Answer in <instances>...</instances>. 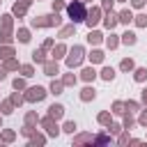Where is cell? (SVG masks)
<instances>
[{
  "instance_id": "obj_1",
  "label": "cell",
  "mask_w": 147,
  "mask_h": 147,
  "mask_svg": "<svg viewBox=\"0 0 147 147\" xmlns=\"http://www.w3.org/2000/svg\"><path fill=\"white\" fill-rule=\"evenodd\" d=\"M69 16H71V21H74V23H78V21H85V18H87L85 5H83V2H78V0H74V2L69 5Z\"/></svg>"
},
{
  "instance_id": "obj_2",
  "label": "cell",
  "mask_w": 147,
  "mask_h": 147,
  "mask_svg": "<svg viewBox=\"0 0 147 147\" xmlns=\"http://www.w3.org/2000/svg\"><path fill=\"white\" fill-rule=\"evenodd\" d=\"M80 60H83V48H80V46H74L71 53H69V57H67V64H69V67H78Z\"/></svg>"
},
{
  "instance_id": "obj_3",
  "label": "cell",
  "mask_w": 147,
  "mask_h": 147,
  "mask_svg": "<svg viewBox=\"0 0 147 147\" xmlns=\"http://www.w3.org/2000/svg\"><path fill=\"white\" fill-rule=\"evenodd\" d=\"M44 96H46V90H44V87H39V85H37V87H30V90H28V94H25V99H28V101H41Z\"/></svg>"
},
{
  "instance_id": "obj_4",
  "label": "cell",
  "mask_w": 147,
  "mask_h": 147,
  "mask_svg": "<svg viewBox=\"0 0 147 147\" xmlns=\"http://www.w3.org/2000/svg\"><path fill=\"white\" fill-rule=\"evenodd\" d=\"M60 23V18L57 16H39V18H34L32 21V25L37 28V25H57Z\"/></svg>"
},
{
  "instance_id": "obj_5",
  "label": "cell",
  "mask_w": 147,
  "mask_h": 147,
  "mask_svg": "<svg viewBox=\"0 0 147 147\" xmlns=\"http://www.w3.org/2000/svg\"><path fill=\"white\" fill-rule=\"evenodd\" d=\"M48 115H51V117H53V119H60V117H62V115H64V108H62V106H60V103H53V106H51V108H48Z\"/></svg>"
},
{
  "instance_id": "obj_6",
  "label": "cell",
  "mask_w": 147,
  "mask_h": 147,
  "mask_svg": "<svg viewBox=\"0 0 147 147\" xmlns=\"http://www.w3.org/2000/svg\"><path fill=\"white\" fill-rule=\"evenodd\" d=\"M28 5H30V0H21V2H16V5H14V14H16V16H23L25 9H28Z\"/></svg>"
},
{
  "instance_id": "obj_7",
  "label": "cell",
  "mask_w": 147,
  "mask_h": 147,
  "mask_svg": "<svg viewBox=\"0 0 147 147\" xmlns=\"http://www.w3.org/2000/svg\"><path fill=\"white\" fill-rule=\"evenodd\" d=\"M44 126H46V131H48L51 136H57V126L53 124V117H51V115H48V117L44 119Z\"/></svg>"
},
{
  "instance_id": "obj_8",
  "label": "cell",
  "mask_w": 147,
  "mask_h": 147,
  "mask_svg": "<svg viewBox=\"0 0 147 147\" xmlns=\"http://www.w3.org/2000/svg\"><path fill=\"white\" fill-rule=\"evenodd\" d=\"M85 21H87V25H90V28H92V25H96V23H99V9H92V11L87 14V18H85Z\"/></svg>"
},
{
  "instance_id": "obj_9",
  "label": "cell",
  "mask_w": 147,
  "mask_h": 147,
  "mask_svg": "<svg viewBox=\"0 0 147 147\" xmlns=\"http://www.w3.org/2000/svg\"><path fill=\"white\" fill-rule=\"evenodd\" d=\"M44 71H46L48 76H55V74H57V64H55V62H46V64H44Z\"/></svg>"
},
{
  "instance_id": "obj_10",
  "label": "cell",
  "mask_w": 147,
  "mask_h": 147,
  "mask_svg": "<svg viewBox=\"0 0 147 147\" xmlns=\"http://www.w3.org/2000/svg\"><path fill=\"white\" fill-rule=\"evenodd\" d=\"M117 21H119V18H117V16H115V14H108V16H106V25H108V28H110V30H113V28H115V25H117Z\"/></svg>"
},
{
  "instance_id": "obj_11",
  "label": "cell",
  "mask_w": 147,
  "mask_h": 147,
  "mask_svg": "<svg viewBox=\"0 0 147 147\" xmlns=\"http://www.w3.org/2000/svg\"><path fill=\"white\" fill-rule=\"evenodd\" d=\"M80 96H83V101H90V99H94V90H92V87H85Z\"/></svg>"
},
{
  "instance_id": "obj_12",
  "label": "cell",
  "mask_w": 147,
  "mask_h": 147,
  "mask_svg": "<svg viewBox=\"0 0 147 147\" xmlns=\"http://www.w3.org/2000/svg\"><path fill=\"white\" fill-rule=\"evenodd\" d=\"M122 41L124 44H136V34L133 32H126V34H122Z\"/></svg>"
},
{
  "instance_id": "obj_13",
  "label": "cell",
  "mask_w": 147,
  "mask_h": 147,
  "mask_svg": "<svg viewBox=\"0 0 147 147\" xmlns=\"http://www.w3.org/2000/svg\"><path fill=\"white\" fill-rule=\"evenodd\" d=\"M90 60H92V62H101V60H103V53H101V51H92V53H90Z\"/></svg>"
},
{
  "instance_id": "obj_14",
  "label": "cell",
  "mask_w": 147,
  "mask_h": 147,
  "mask_svg": "<svg viewBox=\"0 0 147 147\" xmlns=\"http://www.w3.org/2000/svg\"><path fill=\"white\" fill-rule=\"evenodd\" d=\"M94 76H96L94 69H83V78H85V80H94Z\"/></svg>"
},
{
  "instance_id": "obj_15",
  "label": "cell",
  "mask_w": 147,
  "mask_h": 147,
  "mask_svg": "<svg viewBox=\"0 0 147 147\" xmlns=\"http://www.w3.org/2000/svg\"><path fill=\"white\" fill-rule=\"evenodd\" d=\"M101 76H103V80H113V76H115V71H113L110 67H106V69L101 71Z\"/></svg>"
},
{
  "instance_id": "obj_16",
  "label": "cell",
  "mask_w": 147,
  "mask_h": 147,
  "mask_svg": "<svg viewBox=\"0 0 147 147\" xmlns=\"http://www.w3.org/2000/svg\"><path fill=\"white\" fill-rule=\"evenodd\" d=\"M119 67H122V71H131L133 69V60H122Z\"/></svg>"
},
{
  "instance_id": "obj_17",
  "label": "cell",
  "mask_w": 147,
  "mask_h": 147,
  "mask_svg": "<svg viewBox=\"0 0 147 147\" xmlns=\"http://www.w3.org/2000/svg\"><path fill=\"white\" fill-rule=\"evenodd\" d=\"M87 39H90V44H99V41H101V34H99V32H90Z\"/></svg>"
},
{
  "instance_id": "obj_18",
  "label": "cell",
  "mask_w": 147,
  "mask_h": 147,
  "mask_svg": "<svg viewBox=\"0 0 147 147\" xmlns=\"http://www.w3.org/2000/svg\"><path fill=\"white\" fill-rule=\"evenodd\" d=\"M131 18H133V16H131V11H122V14H119V21H122V23H129Z\"/></svg>"
},
{
  "instance_id": "obj_19",
  "label": "cell",
  "mask_w": 147,
  "mask_h": 147,
  "mask_svg": "<svg viewBox=\"0 0 147 147\" xmlns=\"http://www.w3.org/2000/svg\"><path fill=\"white\" fill-rule=\"evenodd\" d=\"M147 78V69H138L136 71V80H145Z\"/></svg>"
},
{
  "instance_id": "obj_20",
  "label": "cell",
  "mask_w": 147,
  "mask_h": 147,
  "mask_svg": "<svg viewBox=\"0 0 147 147\" xmlns=\"http://www.w3.org/2000/svg\"><path fill=\"white\" fill-rule=\"evenodd\" d=\"M18 39H21V41L25 44V41L30 39V34H28V30H18Z\"/></svg>"
},
{
  "instance_id": "obj_21",
  "label": "cell",
  "mask_w": 147,
  "mask_h": 147,
  "mask_svg": "<svg viewBox=\"0 0 147 147\" xmlns=\"http://www.w3.org/2000/svg\"><path fill=\"white\" fill-rule=\"evenodd\" d=\"M32 57H34V62H44V51H34Z\"/></svg>"
},
{
  "instance_id": "obj_22",
  "label": "cell",
  "mask_w": 147,
  "mask_h": 147,
  "mask_svg": "<svg viewBox=\"0 0 147 147\" xmlns=\"http://www.w3.org/2000/svg\"><path fill=\"white\" fill-rule=\"evenodd\" d=\"M51 90H53V94H60V92H62V83H53Z\"/></svg>"
},
{
  "instance_id": "obj_23",
  "label": "cell",
  "mask_w": 147,
  "mask_h": 147,
  "mask_svg": "<svg viewBox=\"0 0 147 147\" xmlns=\"http://www.w3.org/2000/svg\"><path fill=\"white\" fill-rule=\"evenodd\" d=\"M99 122H101V124H110V117H108V113H101V115H99Z\"/></svg>"
},
{
  "instance_id": "obj_24",
  "label": "cell",
  "mask_w": 147,
  "mask_h": 147,
  "mask_svg": "<svg viewBox=\"0 0 147 147\" xmlns=\"http://www.w3.org/2000/svg\"><path fill=\"white\" fill-rule=\"evenodd\" d=\"M9 55H14L11 48H0V57H9Z\"/></svg>"
},
{
  "instance_id": "obj_25",
  "label": "cell",
  "mask_w": 147,
  "mask_h": 147,
  "mask_svg": "<svg viewBox=\"0 0 147 147\" xmlns=\"http://www.w3.org/2000/svg\"><path fill=\"white\" fill-rule=\"evenodd\" d=\"M62 53H64V46H57V48L53 51V57H62Z\"/></svg>"
},
{
  "instance_id": "obj_26",
  "label": "cell",
  "mask_w": 147,
  "mask_h": 147,
  "mask_svg": "<svg viewBox=\"0 0 147 147\" xmlns=\"http://www.w3.org/2000/svg\"><path fill=\"white\" fill-rule=\"evenodd\" d=\"M122 108H124V103H119V101H115V103H113V110H115V113H124Z\"/></svg>"
},
{
  "instance_id": "obj_27",
  "label": "cell",
  "mask_w": 147,
  "mask_h": 147,
  "mask_svg": "<svg viewBox=\"0 0 147 147\" xmlns=\"http://www.w3.org/2000/svg\"><path fill=\"white\" fill-rule=\"evenodd\" d=\"M64 131L74 133V131H76V124H74V122H67V124H64Z\"/></svg>"
},
{
  "instance_id": "obj_28",
  "label": "cell",
  "mask_w": 147,
  "mask_h": 147,
  "mask_svg": "<svg viewBox=\"0 0 147 147\" xmlns=\"http://www.w3.org/2000/svg\"><path fill=\"white\" fill-rule=\"evenodd\" d=\"M108 46H110V48H115V46H117V39H115V34H110V37H108Z\"/></svg>"
},
{
  "instance_id": "obj_29",
  "label": "cell",
  "mask_w": 147,
  "mask_h": 147,
  "mask_svg": "<svg viewBox=\"0 0 147 147\" xmlns=\"http://www.w3.org/2000/svg\"><path fill=\"white\" fill-rule=\"evenodd\" d=\"M14 87H16V90H23V87H25V83H23L21 78H16V80H14Z\"/></svg>"
},
{
  "instance_id": "obj_30",
  "label": "cell",
  "mask_w": 147,
  "mask_h": 147,
  "mask_svg": "<svg viewBox=\"0 0 147 147\" xmlns=\"http://www.w3.org/2000/svg\"><path fill=\"white\" fill-rule=\"evenodd\" d=\"M2 113H11V101H5L2 103Z\"/></svg>"
},
{
  "instance_id": "obj_31",
  "label": "cell",
  "mask_w": 147,
  "mask_h": 147,
  "mask_svg": "<svg viewBox=\"0 0 147 147\" xmlns=\"http://www.w3.org/2000/svg\"><path fill=\"white\" fill-rule=\"evenodd\" d=\"M136 23H138V25H147V16H138Z\"/></svg>"
},
{
  "instance_id": "obj_32",
  "label": "cell",
  "mask_w": 147,
  "mask_h": 147,
  "mask_svg": "<svg viewBox=\"0 0 147 147\" xmlns=\"http://www.w3.org/2000/svg\"><path fill=\"white\" fill-rule=\"evenodd\" d=\"M7 69H18V62H16V60H9V62H7Z\"/></svg>"
},
{
  "instance_id": "obj_33",
  "label": "cell",
  "mask_w": 147,
  "mask_h": 147,
  "mask_svg": "<svg viewBox=\"0 0 147 147\" xmlns=\"http://www.w3.org/2000/svg\"><path fill=\"white\" fill-rule=\"evenodd\" d=\"M21 71H23V76H32V67H28V64H25Z\"/></svg>"
},
{
  "instance_id": "obj_34",
  "label": "cell",
  "mask_w": 147,
  "mask_h": 147,
  "mask_svg": "<svg viewBox=\"0 0 147 147\" xmlns=\"http://www.w3.org/2000/svg\"><path fill=\"white\" fill-rule=\"evenodd\" d=\"M71 32H74V28H64V30H62V37H69Z\"/></svg>"
},
{
  "instance_id": "obj_35",
  "label": "cell",
  "mask_w": 147,
  "mask_h": 147,
  "mask_svg": "<svg viewBox=\"0 0 147 147\" xmlns=\"http://www.w3.org/2000/svg\"><path fill=\"white\" fill-rule=\"evenodd\" d=\"M71 83H76V78H74V76H67V78H64V85H71Z\"/></svg>"
},
{
  "instance_id": "obj_36",
  "label": "cell",
  "mask_w": 147,
  "mask_h": 147,
  "mask_svg": "<svg viewBox=\"0 0 147 147\" xmlns=\"http://www.w3.org/2000/svg\"><path fill=\"white\" fill-rule=\"evenodd\" d=\"M41 142H44V138H41V136H37V138H32V145H41Z\"/></svg>"
},
{
  "instance_id": "obj_37",
  "label": "cell",
  "mask_w": 147,
  "mask_h": 147,
  "mask_svg": "<svg viewBox=\"0 0 147 147\" xmlns=\"http://www.w3.org/2000/svg\"><path fill=\"white\" fill-rule=\"evenodd\" d=\"M21 101H23V99H21L18 94H14V96H11V103H21Z\"/></svg>"
},
{
  "instance_id": "obj_38",
  "label": "cell",
  "mask_w": 147,
  "mask_h": 147,
  "mask_svg": "<svg viewBox=\"0 0 147 147\" xmlns=\"http://www.w3.org/2000/svg\"><path fill=\"white\" fill-rule=\"evenodd\" d=\"M131 2H133V7H142L145 5V0H131Z\"/></svg>"
},
{
  "instance_id": "obj_39",
  "label": "cell",
  "mask_w": 147,
  "mask_h": 147,
  "mask_svg": "<svg viewBox=\"0 0 147 147\" xmlns=\"http://www.w3.org/2000/svg\"><path fill=\"white\" fill-rule=\"evenodd\" d=\"M103 7H106V9H110V7H113V0H103Z\"/></svg>"
},
{
  "instance_id": "obj_40",
  "label": "cell",
  "mask_w": 147,
  "mask_h": 147,
  "mask_svg": "<svg viewBox=\"0 0 147 147\" xmlns=\"http://www.w3.org/2000/svg\"><path fill=\"white\" fill-rule=\"evenodd\" d=\"M140 124H142V126H147V113H145V115L140 117Z\"/></svg>"
},
{
  "instance_id": "obj_41",
  "label": "cell",
  "mask_w": 147,
  "mask_h": 147,
  "mask_svg": "<svg viewBox=\"0 0 147 147\" xmlns=\"http://www.w3.org/2000/svg\"><path fill=\"white\" fill-rule=\"evenodd\" d=\"M142 99H145V103H147V90H145V92H142Z\"/></svg>"
},
{
  "instance_id": "obj_42",
  "label": "cell",
  "mask_w": 147,
  "mask_h": 147,
  "mask_svg": "<svg viewBox=\"0 0 147 147\" xmlns=\"http://www.w3.org/2000/svg\"><path fill=\"white\" fill-rule=\"evenodd\" d=\"M2 78H5V71H2V69H0V80H2Z\"/></svg>"
}]
</instances>
